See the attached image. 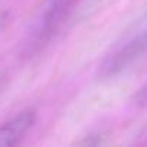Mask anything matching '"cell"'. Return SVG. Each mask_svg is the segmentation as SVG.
Wrapping results in <instances>:
<instances>
[{"mask_svg":"<svg viewBox=\"0 0 147 147\" xmlns=\"http://www.w3.org/2000/svg\"><path fill=\"white\" fill-rule=\"evenodd\" d=\"M72 3L74 0H46L35 25V29L26 43V51L29 55L42 49V46H45L52 39L55 32L66 18L68 12L71 10Z\"/></svg>","mask_w":147,"mask_h":147,"instance_id":"cell-1","label":"cell"},{"mask_svg":"<svg viewBox=\"0 0 147 147\" xmlns=\"http://www.w3.org/2000/svg\"><path fill=\"white\" fill-rule=\"evenodd\" d=\"M144 51H146V30L144 28H141L136 33L127 36L124 42L118 43L115 49L105 56L98 69L100 77L114 78L120 75L143 56Z\"/></svg>","mask_w":147,"mask_h":147,"instance_id":"cell-2","label":"cell"},{"mask_svg":"<svg viewBox=\"0 0 147 147\" xmlns=\"http://www.w3.org/2000/svg\"><path fill=\"white\" fill-rule=\"evenodd\" d=\"M36 121L35 110H25L0 125V146H15L26 133L32 128Z\"/></svg>","mask_w":147,"mask_h":147,"instance_id":"cell-3","label":"cell"}]
</instances>
